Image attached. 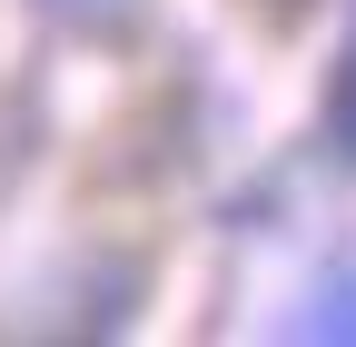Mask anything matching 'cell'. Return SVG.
<instances>
[{
	"label": "cell",
	"instance_id": "1",
	"mask_svg": "<svg viewBox=\"0 0 356 347\" xmlns=\"http://www.w3.org/2000/svg\"><path fill=\"white\" fill-rule=\"evenodd\" d=\"M297 337H356V268H337V278H327L317 298H307Z\"/></svg>",
	"mask_w": 356,
	"mask_h": 347
},
{
	"label": "cell",
	"instance_id": "2",
	"mask_svg": "<svg viewBox=\"0 0 356 347\" xmlns=\"http://www.w3.org/2000/svg\"><path fill=\"white\" fill-rule=\"evenodd\" d=\"M327 129H337V149L356 159V30H346V60H337V90H327Z\"/></svg>",
	"mask_w": 356,
	"mask_h": 347
},
{
	"label": "cell",
	"instance_id": "3",
	"mask_svg": "<svg viewBox=\"0 0 356 347\" xmlns=\"http://www.w3.org/2000/svg\"><path fill=\"white\" fill-rule=\"evenodd\" d=\"M248 10H277V20H287V10H307V0H248Z\"/></svg>",
	"mask_w": 356,
	"mask_h": 347
},
{
	"label": "cell",
	"instance_id": "4",
	"mask_svg": "<svg viewBox=\"0 0 356 347\" xmlns=\"http://www.w3.org/2000/svg\"><path fill=\"white\" fill-rule=\"evenodd\" d=\"M60 10H119V0H60Z\"/></svg>",
	"mask_w": 356,
	"mask_h": 347
}]
</instances>
